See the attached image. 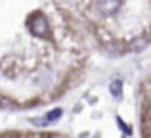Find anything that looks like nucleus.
I'll list each match as a JSON object with an SVG mask.
<instances>
[{"label":"nucleus","mask_w":151,"mask_h":138,"mask_svg":"<svg viewBox=\"0 0 151 138\" xmlns=\"http://www.w3.org/2000/svg\"><path fill=\"white\" fill-rule=\"evenodd\" d=\"M27 25H29V31H31V33H33L35 37H38V38H46L50 35L48 19H46L40 12H37V14L31 15L29 21H27Z\"/></svg>","instance_id":"1"},{"label":"nucleus","mask_w":151,"mask_h":138,"mask_svg":"<svg viewBox=\"0 0 151 138\" xmlns=\"http://www.w3.org/2000/svg\"><path fill=\"white\" fill-rule=\"evenodd\" d=\"M96 8H98V12H100L101 15L111 17V15H117L119 12H121L122 0H98V2H96Z\"/></svg>","instance_id":"2"},{"label":"nucleus","mask_w":151,"mask_h":138,"mask_svg":"<svg viewBox=\"0 0 151 138\" xmlns=\"http://www.w3.org/2000/svg\"><path fill=\"white\" fill-rule=\"evenodd\" d=\"M61 109H59V108H55V109H52V111L48 113V115H46V121H48V123H54V121L55 119H59V117H61Z\"/></svg>","instance_id":"3"},{"label":"nucleus","mask_w":151,"mask_h":138,"mask_svg":"<svg viewBox=\"0 0 151 138\" xmlns=\"http://www.w3.org/2000/svg\"><path fill=\"white\" fill-rule=\"evenodd\" d=\"M121 81H113L111 82V94H113V96H119V94H121Z\"/></svg>","instance_id":"4"},{"label":"nucleus","mask_w":151,"mask_h":138,"mask_svg":"<svg viewBox=\"0 0 151 138\" xmlns=\"http://www.w3.org/2000/svg\"><path fill=\"white\" fill-rule=\"evenodd\" d=\"M138 44H132V50H144L147 48V38H140V40H136Z\"/></svg>","instance_id":"5"}]
</instances>
